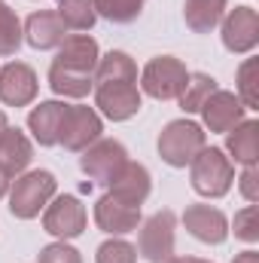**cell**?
Here are the masks:
<instances>
[{
    "mask_svg": "<svg viewBox=\"0 0 259 263\" xmlns=\"http://www.w3.org/2000/svg\"><path fill=\"white\" fill-rule=\"evenodd\" d=\"M192 190L201 196L220 199L226 196L235 184V162L220 150V147H204L192 162Z\"/></svg>",
    "mask_w": 259,
    "mask_h": 263,
    "instance_id": "cell-1",
    "label": "cell"
},
{
    "mask_svg": "<svg viewBox=\"0 0 259 263\" xmlns=\"http://www.w3.org/2000/svg\"><path fill=\"white\" fill-rule=\"evenodd\" d=\"M204 147H207V135L192 120H174L159 135V156L174 168H186Z\"/></svg>",
    "mask_w": 259,
    "mask_h": 263,
    "instance_id": "cell-2",
    "label": "cell"
},
{
    "mask_svg": "<svg viewBox=\"0 0 259 263\" xmlns=\"http://www.w3.org/2000/svg\"><path fill=\"white\" fill-rule=\"evenodd\" d=\"M55 187H58L55 175H52V172H43V168L15 178V184H12V190H9V211H12L15 217H21V220L37 217V214L52 202Z\"/></svg>",
    "mask_w": 259,
    "mask_h": 263,
    "instance_id": "cell-3",
    "label": "cell"
},
{
    "mask_svg": "<svg viewBox=\"0 0 259 263\" xmlns=\"http://www.w3.org/2000/svg\"><path fill=\"white\" fill-rule=\"evenodd\" d=\"M186 80H189V70L174 55H156L153 62H146L143 73H140L143 92L149 98H156V101H174V98H180Z\"/></svg>",
    "mask_w": 259,
    "mask_h": 263,
    "instance_id": "cell-4",
    "label": "cell"
},
{
    "mask_svg": "<svg viewBox=\"0 0 259 263\" xmlns=\"http://www.w3.org/2000/svg\"><path fill=\"white\" fill-rule=\"evenodd\" d=\"M101 117L95 114V107H85V104H64V114H61V129H58V144L64 150L73 153H82L85 147H92L98 138H101Z\"/></svg>",
    "mask_w": 259,
    "mask_h": 263,
    "instance_id": "cell-5",
    "label": "cell"
},
{
    "mask_svg": "<svg viewBox=\"0 0 259 263\" xmlns=\"http://www.w3.org/2000/svg\"><path fill=\"white\" fill-rule=\"evenodd\" d=\"M125 162H128V153H125V147H122L119 141H113V138H98L92 147L82 150V159H79L82 172H85L95 184H110V181L125 168Z\"/></svg>",
    "mask_w": 259,
    "mask_h": 263,
    "instance_id": "cell-6",
    "label": "cell"
},
{
    "mask_svg": "<svg viewBox=\"0 0 259 263\" xmlns=\"http://www.w3.org/2000/svg\"><path fill=\"white\" fill-rule=\"evenodd\" d=\"M174 214L171 211H156L140 223L137 248L149 263H168L174 257Z\"/></svg>",
    "mask_w": 259,
    "mask_h": 263,
    "instance_id": "cell-7",
    "label": "cell"
},
{
    "mask_svg": "<svg viewBox=\"0 0 259 263\" xmlns=\"http://www.w3.org/2000/svg\"><path fill=\"white\" fill-rule=\"evenodd\" d=\"M259 43V15L250 6H235L223 18V46L235 55L256 49Z\"/></svg>",
    "mask_w": 259,
    "mask_h": 263,
    "instance_id": "cell-8",
    "label": "cell"
},
{
    "mask_svg": "<svg viewBox=\"0 0 259 263\" xmlns=\"http://www.w3.org/2000/svg\"><path fill=\"white\" fill-rule=\"evenodd\" d=\"M40 83L34 67L25 62H9L0 67V101L9 107H25L37 98Z\"/></svg>",
    "mask_w": 259,
    "mask_h": 263,
    "instance_id": "cell-9",
    "label": "cell"
},
{
    "mask_svg": "<svg viewBox=\"0 0 259 263\" xmlns=\"http://www.w3.org/2000/svg\"><path fill=\"white\" fill-rule=\"evenodd\" d=\"M95 104L107 120L122 123L140 110L143 101L134 83H104V86H95Z\"/></svg>",
    "mask_w": 259,
    "mask_h": 263,
    "instance_id": "cell-10",
    "label": "cell"
},
{
    "mask_svg": "<svg viewBox=\"0 0 259 263\" xmlns=\"http://www.w3.org/2000/svg\"><path fill=\"white\" fill-rule=\"evenodd\" d=\"M43 230L64 239H76L85 230V205L76 196H58L43 214Z\"/></svg>",
    "mask_w": 259,
    "mask_h": 263,
    "instance_id": "cell-11",
    "label": "cell"
},
{
    "mask_svg": "<svg viewBox=\"0 0 259 263\" xmlns=\"http://www.w3.org/2000/svg\"><path fill=\"white\" fill-rule=\"evenodd\" d=\"M183 223H186V230L192 233L195 239L204 242V245H220L229 236L226 214L220 208H210V205H189L183 211Z\"/></svg>",
    "mask_w": 259,
    "mask_h": 263,
    "instance_id": "cell-12",
    "label": "cell"
},
{
    "mask_svg": "<svg viewBox=\"0 0 259 263\" xmlns=\"http://www.w3.org/2000/svg\"><path fill=\"white\" fill-rule=\"evenodd\" d=\"M98 59H101L98 40L89 37V34H73V37H64V43L58 46V55H55L52 65L73 70V73H95Z\"/></svg>",
    "mask_w": 259,
    "mask_h": 263,
    "instance_id": "cell-13",
    "label": "cell"
},
{
    "mask_svg": "<svg viewBox=\"0 0 259 263\" xmlns=\"http://www.w3.org/2000/svg\"><path fill=\"white\" fill-rule=\"evenodd\" d=\"M244 104L238 101L235 92H226V89H217L204 104H201V117H204V126L210 132H229L235 129L241 120H244Z\"/></svg>",
    "mask_w": 259,
    "mask_h": 263,
    "instance_id": "cell-14",
    "label": "cell"
},
{
    "mask_svg": "<svg viewBox=\"0 0 259 263\" xmlns=\"http://www.w3.org/2000/svg\"><path fill=\"white\" fill-rule=\"evenodd\" d=\"M95 223L110 236H122V233H131V230L140 227V208L125 205V202H119V199H113L107 193L95 205Z\"/></svg>",
    "mask_w": 259,
    "mask_h": 263,
    "instance_id": "cell-15",
    "label": "cell"
},
{
    "mask_svg": "<svg viewBox=\"0 0 259 263\" xmlns=\"http://www.w3.org/2000/svg\"><path fill=\"white\" fill-rule=\"evenodd\" d=\"M153 190V181H149V172L140 165V162H125V168L110 181V196L125 202V205H143V199L149 196Z\"/></svg>",
    "mask_w": 259,
    "mask_h": 263,
    "instance_id": "cell-16",
    "label": "cell"
},
{
    "mask_svg": "<svg viewBox=\"0 0 259 263\" xmlns=\"http://www.w3.org/2000/svg\"><path fill=\"white\" fill-rule=\"evenodd\" d=\"M21 34H25V40H28L34 49H55V46H61V43H64L67 28H64V22L58 18V12L43 9V12L28 15V22H25Z\"/></svg>",
    "mask_w": 259,
    "mask_h": 263,
    "instance_id": "cell-17",
    "label": "cell"
},
{
    "mask_svg": "<svg viewBox=\"0 0 259 263\" xmlns=\"http://www.w3.org/2000/svg\"><path fill=\"white\" fill-rule=\"evenodd\" d=\"M61 114L64 104L61 101H43L28 114V129L34 132L40 147H55L58 144V129H61Z\"/></svg>",
    "mask_w": 259,
    "mask_h": 263,
    "instance_id": "cell-18",
    "label": "cell"
},
{
    "mask_svg": "<svg viewBox=\"0 0 259 263\" xmlns=\"http://www.w3.org/2000/svg\"><path fill=\"white\" fill-rule=\"evenodd\" d=\"M34 159V147L28 141V135L18 129H6L0 138V168L12 178V175H21Z\"/></svg>",
    "mask_w": 259,
    "mask_h": 263,
    "instance_id": "cell-19",
    "label": "cell"
},
{
    "mask_svg": "<svg viewBox=\"0 0 259 263\" xmlns=\"http://www.w3.org/2000/svg\"><path fill=\"white\" fill-rule=\"evenodd\" d=\"M226 147L235 156V162L241 165H256L259 156V123L256 120H241L235 129L226 132Z\"/></svg>",
    "mask_w": 259,
    "mask_h": 263,
    "instance_id": "cell-20",
    "label": "cell"
},
{
    "mask_svg": "<svg viewBox=\"0 0 259 263\" xmlns=\"http://www.w3.org/2000/svg\"><path fill=\"white\" fill-rule=\"evenodd\" d=\"M226 15V0H186L183 18L195 34H210Z\"/></svg>",
    "mask_w": 259,
    "mask_h": 263,
    "instance_id": "cell-21",
    "label": "cell"
},
{
    "mask_svg": "<svg viewBox=\"0 0 259 263\" xmlns=\"http://www.w3.org/2000/svg\"><path fill=\"white\" fill-rule=\"evenodd\" d=\"M92 80H95V86H104V83H137V65L125 52H107L104 59H98Z\"/></svg>",
    "mask_w": 259,
    "mask_h": 263,
    "instance_id": "cell-22",
    "label": "cell"
},
{
    "mask_svg": "<svg viewBox=\"0 0 259 263\" xmlns=\"http://www.w3.org/2000/svg\"><path fill=\"white\" fill-rule=\"evenodd\" d=\"M49 86L55 95H64V98H82L95 89V80L92 73H73L64 67H49Z\"/></svg>",
    "mask_w": 259,
    "mask_h": 263,
    "instance_id": "cell-23",
    "label": "cell"
},
{
    "mask_svg": "<svg viewBox=\"0 0 259 263\" xmlns=\"http://www.w3.org/2000/svg\"><path fill=\"white\" fill-rule=\"evenodd\" d=\"M217 92V80L213 77H207V73H189V80H186V86H183V92H180V107L186 110V114H198L201 110V104L210 98Z\"/></svg>",
    "mask_w": 259,
    "mask_h": 263,
    "instance_id": "cell-24",
    "label": "cell"
},
{
    "mask_svg": "<svg viewBox=\"0 0 259 263\" xmlns=\"http://www.w3.org/2000/svg\"><path fill=\"white\" fill-rule=\"evenodd\" d=\"M58 18L64 22L67 31H89L98 18L92 0H58Z\"/></svg>",
    "mask_w": 259,
    "mask_h": 263,
    "instance_id": "cell-25",
    "label": "cell"
},
{
    "mask_svg": "<svg viewBox=\"0 0 259 263\" xmlns=\"http://www.w3.org/2000/svg\"><path fill=\"white\" fill-rule=\"evenodd\" d=\"M92 3H95V12L104 15L107 22L128 25V22H134L143 12V3L146 0H92Z\"/></svg>",
    "mask_w": 259,
    "mask_h": 263,
    "instance_id": "cell-26",
    "label": "cell"
},
{
    "mask_svg": "<svg viewBox=\"0 0 259 263\" xmlns=\"http://www.w3.org/2000/svg\"><path fill=\"white\" fill-rule=\"evenodd\" d=\"M25 34H21V22L18 15L0 0V55H15V49L21 46Z\"/></svg>",
    "mask_w": 259,
    "mask_h": 263,
    "instance_id": "cell-27",
    "label": "cell"
},
{
    "mask_svg": "<svg viewBox=\"0 0 259 263\" xmlns=\"http://www.w3.org/2000/svg\"><path fill=\"white\" fill-rule=\"evenodd\" d=\"M238 101L247 110H256L259 92H256V59H247L238 67Z\"/></svg>",
    "mask_w": 259,
    "mask_h": 263,
    "instance_id": "cell-28",
    "label": "cell"
},
{
    "mask_svg": "<svg viewBox=\"0 0 259 263\" xmlns=\"http://www.w3.org/2000/svg\"><path fill=\"white\" fill-rule=\"evenodd\" d=\"M95 263H137V248L122 239H110L98 248Z\"/></svg>",
    "mask_w": 259,
    "mask_h": 263,
    "instance_id": "cell-29",
    "label": "cell"
},
{
    "mask_svg": "<svg viewBox=\"0 0 259 263\" xmlns=\"http://www.w3.org/2000/svg\"><path fill=\"white\" fill-rule=\"evenodd\" d=\"M235 236L244 239V242H256L259 239V208L256 205H247L235 214Z\"/></svg>",
    "mask_w": 259,
    "mask_h": 263,
    "instance_id": "cell-30",
    "label": "cell"
},
{
    "mask_svg": "<svg viewBox=\"0 0 259 263\" xmlns=\"http://www.w3.org/2000/svg\"><path fill=\"white\" fill-rule=\"evenodd\" d=\"M37 263H82V257H79L76 248H70L64 242H55V245H46L40 251Z\"/></svg>",
    "mask_w": 259,
    "mask_h": 263,
    "instance_id": "cell-31",
    "label": "cell"
},
{
    "mask_svg": "<svg viewBox=\"0 0 259 263\" xmlns=\"http://www.w3.org/2000/svg\"><path fill=\"white\" fill-rule=\"evenodd\" d=\"M241 193L247 202H256L259 199V187H256V165H244V175H241Z\"/></svg>",
    "mask_w": 259,
    "mask_h": 263,
    "instance_id": "cell-32",
    "label": "cell"
},
{
    "mask_svg": "<svg viewBox=\"0 0 259 263\" xmlns=\"http://www.w3.org/2000/svg\"><path fill=\"white\" fill-rule=\"evenodd\" d=\"M232 263H259V254L256 251H244V254H238Z\"/></svg>",
    "mask_w": 259,
    "mask_h": 263,
    "instance_id": "cell-33",
    "label": "cell"
},
{
    "mask_svg": "<svg viewBox=\"0 0 259 263\" xmlns=\"http://www.w3.org/2000/svg\"><path fill=\"white\" fill-rule=\"evenodd\" d=\"M6 190H9V175H6V172L0 168V199L6 196Z\"/></svg>",
    "mask_w": 259,
    "mask_h": 263,
    "instance_id": "cell-34",
    "label": "cell"
},
{
    "mask_svg": "<svg viewBox=\"0 0 259 263\" xmlns=\"http://www.w3.org/2000/svg\"><path fill=\"white\" fill-rule=\"evenodd\" d=\"M168 263H210V260H201V257H171Z\"/></svg>",
    "mask_w": 259,
    "mask_h": 263,
    "instance_id": "cell-35",
    "label": "cell"
},
{
    "mask_svg": "<svg viewBox=\"0 0 259 263\" xmlns=\"http://www.w3.org/2000/svg\"><path fill=\"white\" fill-rule=\"evenodd\" d=\"M9 129V123H6V114H3V110H0V138H3V132Z\"/></svg>",
    "mask_w": 259,
    "mask_h": 263,
    "instance_id": "cell-36",
    "label": "cell"
}]
</instances>
